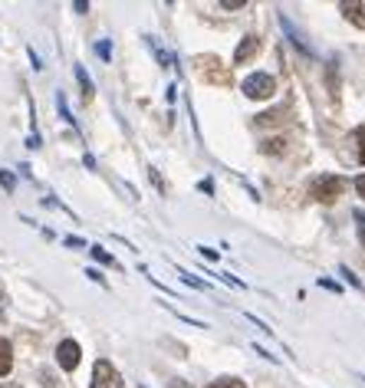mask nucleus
I'll return each instance as SVG.
<instances>
[{
    "label": "nucleus",
    "instance_id": "obj_16",
    "mask_svg": "<svg viewBox=\"0 0 365 388\" xmlns=\"http://www.w3.org/2000/svg\"><path fill=\"white\" fill-rule=\"evenodd\" d=\"M244 4H247V0H221V7H224V10H241Z\"/></svg>",
    "mask_w": 365,
    "mask_h": 388
},
{
    "label": "nucleus",
    "instance_id": "obj_14",
    "mask_svg": "<svg viewBox=\"0 0 365 388\" xmlns=\"http://www.w3.org/2000/svg\"><path fill=\"white\" fill-rule=\"evenodd\" d=\"M92 257H96L99 264H109V266H116V260H112V257H109L106 250H102V247H92Z\"/></svg>",
    "mask_w": 365,
    "mask_h": 388
},
{
    "label": "nucleus",
    "instance_id": "obj_15",
    "mask_svg": "<svg viewBox=\"0 0 365 388\" xmlns=\"http://www.w3.org/2000/svg\"><path fill=\"white\" fill-rule=\"evenodd\" d=\"M356 142H359V165H365V129L356 132Z\"/></svg>",
    "mask_w": 365,
    "mask_h": 388
},
{
    "label": "nucleus",
    "instance_id": "obj_19",
    "mask_svg": "<svg viewBox=\"0 0 365 388\" xmlns=\"http://www.w3.org/2000/svg\"><path fill=\"white\" fill-rule=\"evenodd\" d=\"M198 250H201L208 260H217V250H211V247H198Z\"/></svg>",
    "mask_w": 365,
    "mask_h": 388
},
{
    "label": "nucleus",
    "instance_id": "obj_12",
    "mask_svg": "<svg viewBox=\"0 0 365 388\" xmlns=\"http://www.w3.org/2000/svg\"><path fill=\"white\" fill-rule=\"evenodd\" d=\"M352 218H356V230H359V240L365 247V211H352Z\"/></svg>",
    "mask_w": 365,
    "mask_h": 388
},
{
    "label": "nucleus",
    "instance_id": "obj_6",
    "mask_svg": "<svg viewBox=\"0 0 365 388\" xmlns=\"http://www.w3.org/2000/svg\"><path fill=\"white\" fill-rule=\"evenodd\" d=\"M339 10H342V17L346 20H352L356 27H362L365 30V4H359V0H352V4H339Z\"/></svg>",
    "mask_w": 365,
    "mask_h": 388
},
{
    "label": "nucleus",
    "instance_id": "obj_13",
    "mask_svg": "<svg viewBox=\"0 0 365 388\" xmlns=\"http://www.w3.org/2000/svg\"><path fill=\"white\" fill-rule=\"evenodd\" d=\"M181 280H184L188 286H194V290H208V283H201V280H198V276H191L188 270H181Z\"/></svg>",
    "mask_w": 365,
    "mask_h": 388
},
{
    "label": "nucleus",
    "instance_id": "obj_5",
    "mask_svg": "<svg viewBox=\"0 0 365 388\" xmlns=\"http://www.w3.org/2000/svg\"><path fill=\"white\" fill-rule=\"evenodd\" d=\"M260 53V40L257 37H244L234 49V63H250V59Z\"/></svg>",
    "mask_w": 365,
    "mask_h": 388
},
{
    "label": "nucleus",
    "instance_id": "obj_10",
    "mask_svg": "<svg viewBox=\"0 0 365 388\" xmlns=\"http://www.w3.org/2000/svg\"><path fill=\"white\" fill-rule=\"evenodd\" d=\"M280 23H283V30H287V33H289V40H293V43H297V47H299V49H303V53H309V47H306V40H303V37H299V33H297V30H293V23H289V20H287V17H280Z\"/></svg>",
    "mask_w": 365,
    "mask_h": 388
},
{
    "label": "nucleus",
    "instance_id": "obj_20",
    "mask_svg": "<svg viewBox=\"0 0 365 388\" xmlns=\"http://www.w3.org/2000/svg\"><path fill=\"white\" fill-rule=\"evenodd\" d=\"M356 191H359V194H362V198H365V175H359V178H356Z\"/></svg>",
    "mask_w": 365,
    "mask_h": 388
},
{
    "label": "nucleus",
    "instance_id": "obj_1",
    "mask_svg": "<svg viewBox=\"0 0 365 388\" xmlns=\"http://www.w3.org/2000/svg\"><path fill=\"white\" fill-rule=\"evenodd\" d=\"M342 191H346V181L339 175H323L309 184V198L319 201V204H333V201L342 198Z\"/></svg>",
    "mask_w": 365,
    "mask_h": 388
},
{
    "label": "nucleus",
    "instance_id": "obj_3",
    "mask_svg": "<svg viewBox=\"0 0 365 388\" xmlns=\"http://www.w3.org/2000/svg\"><path fill=\"white\" fill-rule=\"evenodd\" d=\"M92 388H122V375L109 359H99L92 365Z\"/></svg>",
    "mask_w": 365,
    "mask_h": 388
},
{
    "label": "nucleus",
    "instance_id": "obj_7",
    "mask_svg": "<svg viewBox=\"0 0 365 388\" xmlns=\"http://www.w3.org/2000/svg\"><path fill=\"white\" fill-rule=\"evenodd\" d=\"M10 369H13V346L0 339V375H10Z\"/></svg>",
    "mask_w": 365,
    "mask_h": 388
},
{
    "label": "nucleus",
    "instance_id": "obj_2",
    "mask_svg": "<svg viewBox=\"0 0 365 388\" xmlns=\"http://www.w3.org/2000/svg\"><path fill=\"white\" fill-rule=\"evenodd\" d=\"M273 93H277V79L270 73H250L244 79V95L247 99H270Z\"/></svg>",
    "mask_w": 365,
    "mask_h": 388
},
{
    "label": "nucleus",
    "instance_id": "obj_17",
    "mask_svg": "<svg viewBox=\"0 0 365 388\" xmlns=\"http://www.w3.org/2000/svg\"><path fill=\"white\" fill-rule=\"evenodd\" d=\"M96 53H99V57H102V59H109V57H112V49H109V43H106V40H102V43H96Z\"/></svg>",
    "mask_w": 365,
    "mask_h": 388
},
{
    "label": "nucleus",
    "instance_id": "obj_21",
    "mask_svg": "<svg viewBox=\"0 0 365 388\" xmlns=\"http://www.w3.org/2000/svg\"><path fill=\"white\" fill-rule=\"evenodd\" d=\"M4 388H17V385H4Z\"/></svg>",
    "mask_w": 365,
    "mask_h": 388
},
{
    "label": "nucleus",
    "instance_id": "obj_8",
    "mask_svg": "<svg viewBox=\"0 0 365 388\" xmlns=\"http://www.w3.org/2000/svg\"><path fill=\"white\" fill-rule=\"evenodd\" d=\"M260 152H263V155H283V152H287V139H267Z\"/></svg>",
    "mask_w": 365,
    "mask_h": 388
},
{
    "label": "nucleus",
    "instance_id": "obj_4",
    "mask_svg": "<svg viewBox=\"0 0 365 388\" xmlns=\"http://www.w3.org/2000/svg\"><path fill=\"white\" fill-rule=\"evenodd\" d=\"M79 359H83V349H79L76 339H63L56 346V362H59V369L63 372H73L79 365Z\"/></svg>",
    "mask_w": 365,
    "mask_h": 388
},
{
    "label": "nucleus",
    "instance_id": "obj_11",
    "mask_svg": "<svg viewBox=\"0 0 365 388\" xmlns=\"http://www.w3.org/2000/svg\"><path fill=\"white\" fill-rule=\"evenodd\" d=\"M76 79H79V86H83V99H92L96 89H92V79L86 76V69H83V66H76Z\"/></svg>",
    "mask_w": 365,
    "mask_h": 388
},
{
    "label": "nucleus",
    "instance_id": "obj_9",
    "mask_svg": "<svg viewBox=\"0 0 365 388\" xmlns=\"http://www.w3.org/2000/svg\"><path fill=\"white\" fill-rule=\"evenodd\" d=\"M204 388H247V382L234 379V375H224V379H214L211 385H204Z\"/></svg>",
    "mask_w": 365,
    "mask_h": 388
},
{
    "label": "nucleus",
    "instance_id": "obj_18",
    "mask_svg": "<svg viewBox=\"0 0 365 388\" xmlns=\"http://www.w3.org/2000/svg\"><path fill=\"white\" fill-rule=\"evenodd\" d=\"M0 184H4V188H13V175H10V171H0Z\"/></svg>",
    "mask_w": 365,
    "mask_h": 388
}]
</instances>
